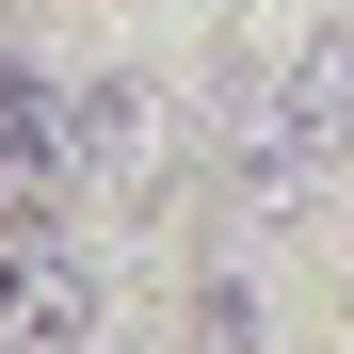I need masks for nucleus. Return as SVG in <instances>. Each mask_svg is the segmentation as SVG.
<instances>
[{
    "instance_id": "1",
    "label": "nucleus",
    "mask_w": 354,
    "mask_h": 354,
    "mask_svg": "<svg viewBox=\"0 0 354 354\" xmlns=\"http://www.w3.org/2000/svg\"><path fill=\"white\" fill-rule=\"evenodd\" d=\"M209 145H225V209L242 225H290L354 177V32H290V48H242L209 97Z\"/></svg>"
},
{
    "instance_id": "2",
    "label": "nucleus",
    "mask_w": 354,
    "mask_h": 354,
    "mask_svg": "<svg viewBox=\"0 0 354 354\" xmlns=\"http://www.w3.org/2000/svg\"><path fill=\"white\" fill-rule=\"evenodd\" d=\"M65 177H81L97 209H145L161 177H177V129H161V81H145V65L65 81Z\"/></svg>"
},
{
    "instance_id": "3",
    "label": "nucleus",
    "mask_w": 354,
    "mask_h": 354,
    "mask_svg": "<svg viewBox=\"0 0 354 354\" xmlns=\"http://www.w3.org/2000/svg\"><path fill=\"white\" fill-rule=\"evenodd\" d=\"M0 338L17 354H81L97 338V258L65 225H0Z\"/></svg>"
},
{
    "instance_id": "4",
    "label": "nucleus",
    "mask_w": 354,
    "mask_h": 354,
    "mask_svg": "<svg viewBox=\"0 0 354 354\" xmlns=\"http://www.w3.org/2000/svg\"><path fill=\"white\" fill-rule=\"evenodd\" d=\"M81 177H65V81L32 48H0V225H48Z\"/></svg>"
},
{
    "instance_id": "5",
    "label": "nucleus",
    "mask_w": 354,
    "mask_h": 354,
    "mask_svg": "<svg viewBox=\"0 0 354 354\" xmlns=\"http://www.w3.org/2000/svg\"><path fill=\"white\" fill-rule=\"evenodd\" d=\"M194 354H274V290H258L242 242H209V258H194Z\"/></svg>"
}]
</instances>
